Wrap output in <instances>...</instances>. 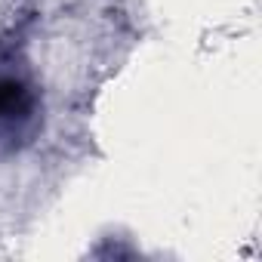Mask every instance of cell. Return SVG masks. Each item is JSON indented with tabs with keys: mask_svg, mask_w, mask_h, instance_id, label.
Wrapping results in <instances>:
<instances>
[{
	"mask_svg": "<svg viewBox=\"0 0 262 262\" xmlns=\"http://www.w3.org/2000/svg\"><path fill=\"white\" fill-rule=\"evenodd\" d=\"M34 114V93L19 77H0V136H13Z\"/></svg>",
	"mask_w": 262,
	"mask_h": 262,
	"instance_id": "1",
	"label": "cell"
}]
</instances>
